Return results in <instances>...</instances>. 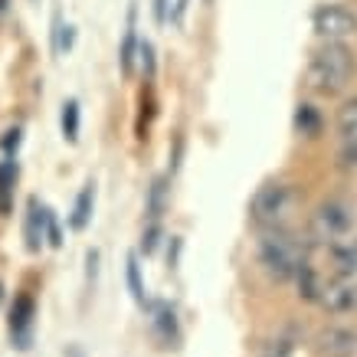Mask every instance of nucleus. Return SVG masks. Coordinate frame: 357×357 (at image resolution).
Segmentation results:
<instances>
[{
    "label": "nucleus",
    "instance_id": "obj_1",
    "mask_svg": "<svg viewBox=\"0 0 357 357\" xmlns=\"http://www.w3.org/2000/svg\"><path fill=\"white\" fill-rule=\"evenodd\" d=\"M354 53L347 50L344 43H328L318 46L308 59V73H305V82L312 92L318 96H341L347 86H351V79H354Z\"/></svg>",
    "mask_w": 357,
    "mask_h": 357
},
{
    "label": "nucleus",
    "instance_id": "obj_2",
    "mask_svg": "<svg viewBox=\"0 0 357 357\" xmlns=\"http://www.w3.org/2000/svg\"><path fill=\"white\" fill-rule=\"evenodd\" d=\"M259 266L275 282H289L308 266V252L289 229H262L259 246H256Z\"/></svg>",
    "mask_w": 357,
    "mask_h": 357
},
{
    "label": "nucleus",
    "instance_id": "obj_3",
    "mask_svg": "<svg viewBox=\"0 0 357 357\" xmlns=\"http://www.w3.org/2000/svg\"><path fill=\"white\" fill-rule=\"evenodd\" d=\"M298 206H302V194L292 184H282V181H269L252 194L249 204V217L252 223L262 229H285L298 217Z\"/></svg>",
    "mask_w": 357,
    "mask_h": 357
},
{
    "label": "nucleus",
    "instance_id": "obj_4",
    "mask_svg": "<svg viewBox=\"0 0 357 357\" xmlns=\"http://www.w3.org/2000/svg\"><path fill=\"white\" fill-rule=\"evenodd\" d=\"M357 223V210L347 200H325L314 206L312 220H308V236L314 243H337L344 239Z\"/></svg>",
    "mask_w": 357,
    "mask_h": 357
},
{
    "label": "nucleus",
    "instance_id": "obj_5",
    "mask_svg": "<svg viewBox=\"0 0 357 357\" xmlns=\"http://www.w3.org/2000/svg\"><path fill=\"white\" fill-rule=\"evenodd\" d=\"M314 33L328 40V43H344L347 36L357 33V17L347 7H337V3H328V7H318L312 17Z\"/></svg>",
    "mask_w": 357,
    "mask_h": 357
},
{
    "label": "nucleus",
    "instance_id": "obj_6",
    "mask_svg": "<svg viewBox=\"0 0 357 357\" xmlns=\"http://www.w3.org/2000/svg\"><path fill=\"white\" fill-rule=\"evenodd\" d=\"M318 305L331 314H347L357 308V279H337L321 285Z\"/></svg>",
    "mask_w": 357,
    "mask_h": 357
},
{
    "label": "nucleus",
    "instance_id": "obj_7",
    "mask_svg": "<svg viewBox=\"0 0 357 357\" xmlns=\"http://www.w3.org/2000/svg\"><path fill=\"white\" fill-rule=\"evenodd\" d=\"M314 351L321 357H357V331H351V328H325L314 337Z\"/></svg>",
    "mask_w": 357,
    "mask_h": 357
},
{
    "label": "nucleus",
    "instance_id": "obj_8",
    "mask_svg": "<svg viewBox=\"0 0 357 357\" xmlns=\"http://www.w3.org/2000/svg\"><path fill=\"white\" fill-rule=\"evenodd\" d=\"M337 138H341V161L347 167L357 164V98H347L337 109Z\"/></svg>",
    "mask_w": 357,
    "mask_h": 357
},
{
    "label": "nucleus",
    "instance_id": "obj_9",
    "mask_svg": "<svg viewBox=\"0 0 357 357\" xmlns=\"http://www.w3.org/2000/svg\"><path fill=\"white\" fill-rule=\"evenodd\" d=\"M30 328H33V298L30 295H17L10 312V331L17 337V347H30Z\"/></svg>",
    "mask_w": 357,
    "mask_h": 357
},
{
    "label": "nucleus",
    "instance_id": "obj_10",
    "mask_svg": "<svg viewBox=\"0 0 357 357\" xmlns=\"http://www.w3.org/2000/svg\"><path fill=\"white\" fill-rule=\"evenodd\" d=\"M331 266L341 279H357V236L331 243Z\"/></svg>",
    "mask_w": 357,
    "mask_h": 357
},
{
    "label": "nucleus",
    "instance_id": "obj_11",
    "mask_svg": "<svg viewBox=\"0 0 357 357\" xmlns=\"http://www.w3.org/2000/svg\"><path fill=\"white\" fill-rule=\"evenodd\" d=\"M43 233H46V206L33 197L30 200V210H26V246L30 249H40L43 243Z\"/></svg>",
    "mask_w": 357,
    "mask_h": 357
},
{
    "label": "nucleus",
    "instance_id": "obj_12",
    "mask_svg": "<svg viewBox=\"0 0 357 357\" xmlns=\"http://www.w3.org/2000/svg\"><path fill=\"white\" fill-rule=\"evenodd\" d=\"M92 206H96V184L89 181V184L82 187V194L76 197L73 217H69V227H73V229H86L89 220H92Z\"/></svg>",
    "mask_w": 357,
    "mask_h": 357
},
{
    "label": "nucleus",
    "instance_id": "obj_13",
    "mask_svg": "<svg viewBox=\"0 0 357 357\" xmlns=\"http://www.w3.org/2000/svg\"><path fill=\"white\" fill-rule=\"evenodd\" d=\"M135 53H138V33H135V7H131L128 30H125V40H121V50H119V63H121V73H125V76L135 73Z\"/></svg>",
    "mask_w": 357,
    "mask_h": 357
},
{
    "label": "nucleus",
    "instance_id": "obj_14",
    "mask_svg": "<svg viewBox=\"0 0 357 357\" xmlns=\"http://www.w3.org/2000/svg\"><path fill=\"white\" fill-rule=\"evenodd\" d=\"M295 282H298V295H302L305 302H318V295H321V285H325V282L318 279V272H314L312 266H305V269L295 275Z\"/></svg>",
    "mask_w": 357,
    "mask_h": 357
},
{
    "label": "nucleus",
    "instance_id": "obj_15",
    "mask_svg": "<svg viewBox=\"0 0 357 357\" xmlns=\"http://www.w3.org/2000/svg\"><path fill=\"white\" fill-rule=\"evenodd\" d=\"M295 128L302 131V135H308V138H314V135L321 131V119H318V112H314L312 105H298V112H295Z\"/></svg>",
    "mask_w": 357,
    "mask_h": 357
},
{
    "label": "nucleus",
    "instance_id": "obj_16",
    "mask_svg": "<svg viewBox=\"0 0 357 357\" xmlns=\"http://www.w3.org/2000/svg\"><path fill=\"white\" fill-rule=\"evenodd\" d=\"M63 135H66V141L79 138V102L76 98H69L63 105Z\"/></svg>",
    "mask_w": 357,
    "mask_h": 357
},
{
    "label": "nucleus",
    "instance_id": "obj_17",
    "mask_svg": "<svg viewBox=\"0 0 357 357\" xmlns=\"http://www.w3.org/2000/svg\"><path fill=\"white\" fill-rule=\"evenodd\" d=\"M154 325H158V335H161L164 344L177 341V321H174V312L161 308V312H158V318H154Z\"/></svg>",
    "mask_w": 357,
    "mask_h": 357
},
{
    "label": "nucleus",
    "instance_id": "obj_18",
    "mask_svg": "<svg viewBox=\"0 0 357 357\" xmlns=\"http://www.w3.org/2000/svg\"><path fill=\"white\" fill-rule=\"evenodd\" d=\"M292 337H285V335H275L272 341H266V347H262V354L259 357H292Z\"/></svg>",
    "mask_w": 357,
    "mask_h": 357
},
{
    "label": "nucleus",
    "instance_id": "obj_19",
    "mask_svg": "<svg viewBox=\"0 0 357 357\" xmlns=\"http://www.w3.org/2000/svg\"><path fill=\"white\" fill-rule=\"evenodd\" d=\"M128 285H131V295H135V302L144 305V285H141L138 259H135V256H128Z\"/></svg>",
    "mask_w": 357,
    "mask_h": 357
},
{
    "label": "nucleus",
    "instance_id": "obj_20",
    "mask_svg": "<svg viewBox=\"0 0 357 357\" xmlns=\"http://www.w3.org/2000/svg\"><path fill=\"white\" fill-rule=\"evenodd\" d=\"M164 194H167L164 181H154V187H151V204H148V213H151V220H158L164 213Z\"/></svg>",
    "mask_w": 357,
    "mask_h": 357
},
{
    "label": "nucleus",
    "instance_id": "obj_21",
    "mask_svg": "<svg viewBox=\"0 0 357 357\" xmlns=\"http://www.w3.org/2000/svg\"><path fill=\"white\" fill-rule=\"evenodd\" d=\"M13 181H17V164L3 161L0 164V194H7V190L13 187Z\"/></svg>",
    "mask_w": 357,
    "mask_h": 357
},
{
    "label": "nucleus",
    "instance_id": "obj_22",
    "mask_svg": "<svg viewBox=\"0 0 357 357\" xmlns=\"http://www.w3.org/2000/svg\"><path fill=\"white\" fill-rule=\"evenodd\" d=\"M46 236H50V246H63V239H59V227H56V217L46 210Z\"/></svg>",
    "mask_w": 357,
    "mask_h": 357
},
{
    "label": "nucleus",
    "instance_id": "obj_23",
    "mask_svg": "<svg viewBox=\"0 0 357 357\" xmlns=\"http://www.w3.org/2000/svg\"><path fill=\"white\" fill-rule=\"evenodd\" d=\"M138 50H141V63L148 66V73H154V50H151V43H141Z\"/></svg>",
    "mask_w": 357,
    "mask_h": 357
},
{
    "label": "nucleus",
    "instance_id": "obj_24",
    "mask_svg": "<svg viewBox=\"0 0 357 357\" xmlns=\"http://www.w3.org/2000/svg\"><path fill=\"white\" fill-rule=\"evenodd\" d=\"M0 144H3V151H13V148L20 144V128H10L7 131V138L0 141Z\"/></svg>",
    "mask_w": 357,
    "mask_h": 357
},
{
    "label": "nucleus",
    "instance_id": "obj_25",
    "mask_svg": "<svg viewBox=\"0 0 357 357\" xmlns=\"http://www.w3.org/2000/svg\"><path fill=\"white\" fill-rule=\"evenodd\" d=\"M141 246H144V252H154V246H158V227L148 229V236H144V243H141Z\"/></svg>",
    "mask_w": 357,
    "mask_h": 357
},
{
    "label": "nucleus",
    "instance_id": "obj_26",
    "mask_svg": "<svg viewBox=\"0 0 357 357\" xmlns=\"http://www.w3.org/2000/svg\"><path fill=\"white\" fill-rule=\"evenodd\" d=\"M164 3H167V0H154V17H158V23H164V17H167V13H164Z\"/></svg>",
    "mask_w": 357,
    "mask_h": 357
},
{
    "label": "nucleus",
    "instance_id": "obj_27",
    "mask_svg": "<svg viewBox=\"0 0 357 357\" xmlns=\"http://www.w3.org/2000/svg\"><path fill=\"white\" fill-rule=\"evenodd\" d=\"M63 43H59V46H63V50H69V46H73V26H63Z\"/></svg>",
    "mask_w": 357,
    "mask_h": 357
},
{
    "label": "nucleus",
    "instance_id": "obj_28",
    "mask_svg": "<svg viewBox=\"0 0 357 357\" xmlns=\"http://www.w3.org/2000/svg\"><path fill=\"white\" fill-rule=\"evenodd\" d=\"M69 357H82V354H79V351H76V347H73V351H69Z\"/></svg>",
    "mask_w": 357,
    "mask_h": 357
}]
</instances>
